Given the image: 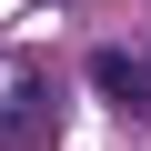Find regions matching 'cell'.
I'll use <instances>...</instances> for the list:
<instances>
[{"label":"cell","instance_id":"cell-1","mask_svg":"<svg viewBox=\"0 0 151 151\" xmlns=\"http://www.w3.org/2000/svg\"><path fill=\"white\" fill-rule=\"evenodd\" d=\"M50 111H60V91H50V60H30V50H0V151H30V141H50Z\"/></svg>","mask_w":151,"mask_h":151},{"label":"cell","instance_id":"cell-2","mask_svg":"<svg viewBox=\"0 0 151 151\" xmlns=\"http://www.w3.org/2000/svg\"><path fill=\"white\" fill-rule=\"evenodd\" d=\"M91 81H101L121 111H151V60H131V50H91Z\"/></svg>","mask_w":151,"mask_h":151}]
</instances>
